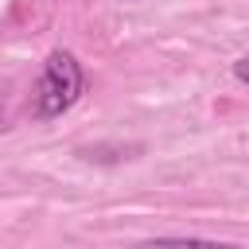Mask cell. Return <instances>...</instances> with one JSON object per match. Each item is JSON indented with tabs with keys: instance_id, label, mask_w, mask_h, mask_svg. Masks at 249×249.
Segmentation results:
<instances>
[{
	"instance_id": "3",
	"label": "cell",
	"mask_w": 249,
	"mask_h": 249,
	"mask_svg": "<svg viewBox=\"0 0 249 249\" xmlns=\"http://www.w3.org/2000/svg\"><path fill=\"white\" fill-rule=\"evenodd\" d=\"M233 78H237L241 86H249V54H241V58L233 62Z\"/></svg>"
},
{
	"instance_id": "2",
	"label": "cell",
	"mask_w": 249,
	"mask_h": 249,
	"mask_svg": "<svg viewBox=\"0 0 249 249\" xmlns=\"http://www.w3.org/2000/svg\"><path fill=\"white\" fill-rule=\"evenodd\" d=\"M136 249H241L230 241H210V237H148Z\"/></svg>"
},
{
	"instance_id": "4",
	"label": "cell",
	"mask_w": 249,
	"mask_h": 249,
	"mask_svg": "<svg viewBox=\"0 0 249 249\" xmlns=\"http://www.w3.org/2000/svg\"><path fill=\"white\" fill-rule=\"evenodd\" d=\"M4 128H8V113L0 109V132H4Z\"/></svg>"
},
{
	"instance_id": "1",
	"label": "cell",
	"mask_w": 249,
	"mask_h": 249,
	"mask_svg": "<svg viewBox=\"0 0 249 249\" xmlns=\"http://www.w3.org/2000/svg\"><path fill=\"white\" fill-rule=\"evenodd\" d=\"M86 89V70L70 51H51L43 62V74L35 82V117L39 121H54L62 117Z\"/></svg>"
}]
</instances>
